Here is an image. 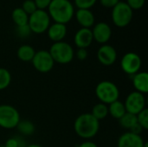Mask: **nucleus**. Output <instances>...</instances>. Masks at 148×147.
I'll list each match as a JSON object with an SVG mask.
<instances>
[{"instance_id":"nucleus-2","label":"nucleus","mask_w":148,"mask_h":147,"mask_svg":"<svg viewBox=\"0 0 148 147\" xmlns=\"http://www.w3.org/2000/svg\"><path fill=\"white\" fill-rule=\"evenodd\" d=\"M74 128L79 137L82 139H91L98 133L100 121L91 113H82L76 118Z\"/></svg>"},{"instance_id":"nucleus-4","label":"nucleus","mask_w":148,"mask_h":147,"mask_svg":"<svg viewBox=\"0 0 148 147\" xmlns=\"http://www.w3.org/2000/svg\"><path fill=\"white\" fill-rule=\"evenodd\" d=\"M49 52L54 62L59 64H68L74 59L75 56V52L72 46L64 41L54 42Z\"/></svg>"},{"instance_id":"nucleus-18","label":"nucleus","mask_w":148,"mask_h":147,"mask_svg":"<svg viewBox=\"0 0 148 147\" xmlns=\"http://www.w3.org/2000/svg\"><path fill=\"white\" fill-rule=\"evenodd\" d=\"M35 54H36V51H35L34 48L28 44L20 46L16 51V55H17L18 59L21 60L22 62H31Z\"/></svg>"},{"instance_id":"nucleus-37","label":"nucleus","mask_w":148,"mask_h":147,"mask_svg":"<svg viewBox=\"0 0 148 147\" xmlns=\"http://www.w3.org/2000/svg\"><path fill=\"white\" fill-rule=\"evenodd\" d=\"M0 147H4V146H0Z\"/></svg>"},{"instance_id":"nucleus-19","label":"nucleus","mask_w":148,"mask_h":147,"mask_svg":"<svg viewBox=\"0 0 148 147\" xmlns=\"http://www.w3.org/2000/svg\"><path fill=\"white\" fill-rule=\"evenodd\" d=\"M108 107V114H110L113 118L117 120H120L127 113L124 103L120 101L119 100L109 104Z\"/></svg>"},{"instance_id":"nucleus-24","label":"nucleus","mask_w":148,"mask_h":147,"mask_svg":"<svg viewBox=\"0 0 148 147\" xmlns=\"http://www.w3.org/2000/svg\"><path fill=\"white\" fill-rule=\"evenodd\" d=\"M11 81V75L10 71L4 68H0V90L7 88Z\"/></svg>"},{"instance_id":"nucleus-32","label":"nucleus","mask_w":148,"mask_h":147,"mask_svg":"<svg viewBox=\"0 0 148 147\" xmlns=\"http://www.w3.org/2000/svg\"><path fill=\"white\" fill-rule=\"evenodd\" d=\"M119 2L120 0H100V3L103 7L109 9H113Z\"/></svg>"},{"instance_id":"nucleus-13","label":"nucleus","mask_w":148,"mask_h":147,"mask_svg":"<svg viewBox=\"0 0 148 147\" xmlns=\"http://www.w3.org/2000/svg\"><path fill=\"white\" fill-rule=\"evenodd\" d=\"M93 34L91 29L81 28L78 29L74 37V42L78 49H87L93 42Z\"/></svg>"},{"instance_id":"nucleus-30","label":"nucleus","mask_w":148,"mask_h":147,"mask_svg":"<svg viewBox=\"0 0 148 147\" xmlns=\"http://www.w3.org/2000/svg\"><path fill=\"white\" fill-rule=\"evenodd\" d=\"M51 1L52 0H34L37 10H43L48 9Z\"/></svg>"},{"instance_id":"nucleus-12","label":"nucleus","mask_w":148,"mask_h":147,"mask_svg":"<svg viewBox=\"0 0 148 147\" xmlns=\"http://www.w3.org/2000/svg\"><path fill=\"white\" fill-rule=\"evenodd\" d=\"M92 30L93 39L101 44H106L111 38L112 36V29L105 22H100L94 25Z\"/></svg>"},{"instance_id":"nucleus-36","label":"nucleus","mask_w":148,"mask_h":147,"mask_svg":"<svg viewBox=\"0 0 148 147\" xmlns=\"http://www.w3.org/2000/svg\"><path fill=\"white\" fill-rule=\"evenodd\" d=\"M143 147H148V143L147 142H145V144H144V146Z\"/></svg>"},{"instance_id":"nucleus-22","label":"nucleus","mask_w":148,"mask_h":147,"mask_svg":"<svg viewBox=\"0 0 148 147\" xmlns=\"http://www.w3.org/2000/svg\"><path fill=\"white\" fill-rule=\"evenodd\" d=\"M120 124L121 126L125 128L130 130L133 126H134L138 122H137V117L135 114L130 113H126L120 120Z\"/></svg>"},{"instance_id":"nucleus-7","label":"nucleus","mask_w":148,"mask_h":147,"mask_svg":"<svg viewBox=\"0 0 148 147\" xmlns=\"http://www.w3.org/2000/svg\"><path fill=\"white\" fill-rule=\"evenodd\" d=\"M20 121V114L13 106L0 105V126L4 129L16 128Z\"/></svg>"},{"instance_id":"nucleus-26","label":"nucleus","mask_w":148,"mask_h":147,"mask_svg":"<svg viewBox=\"0 0 148 147\" xmlns=\"http://www.w3.org/2000/svg\"><path fill=\"white\" fill-rule=\"evenodd\" d=\"M21 8L29 16L31 15L32 13H34L37 10L36 5L34 0H25V1H23V3H22V7Z\"/></svg>"},{"instance_id":"nucleus-11","label":"nucleus","mask_w":148,"mask_h":147,"mask_svg":"<svg viewBox=\"0 0 148 147\" xmlns=\"http://www.w3.org/2000/svg\"><path fill=\"white\" fill-rule=\"evenodd\" d=\"M97 59L103 66H112L117 60L116 49L108 44H103L97 51Z\"/></svg>"},{"instance_id":"nucleus-21","label":"nucleus","mask_w":148,"mask_h":147,"mask_svg":"<svg viewBox=\"0 0 148 147\" xmlns=\"http://www.w3.org/2000/svg\"><path fill=\"white\" fill-rule=\"evenodd\" d=\"M97 120H102L108 115V105L101 102L95 104L93 107L92 112L90 113Z\"/></svg>"},{"instance_id":"nucleus-27","label":"nucleus","mask_w":148,"mask_h":147,"mask_svg":"<svg viewBox=\"0 0 148 147\" xmlns=\"http://www.w3.org/2000/svg\"><path fill=\"white\" fill-rule=\"evenodd\" d=\"M97 0H74L75 5L77 9H85L90 10L95 3Z\"/></svg>"},{"instance_id":"nucleus-10","label":"nucleus","mask_w":148,"mask_h":147,"mask_svg":"<svg viewBox=\"0 0 148 147\" xmlns=\"http://www.w3.org/2000/svg\"><path fill=\"white\" fill-rule=\"evenodd\" d=\"M124 106L127 113L137 115L146 108V99L144 94L137 91L130 93L126 99Z\"/></svg>"},{"instance_id":"nucleus-3","label":"nucleus","mask_w":148,"mask_h":147,"mask_svg":"<svg viewBox=\"0 0 148 147\" xmlns=\"http://www.w3.org/2000/svg\"><path fill=\"white\" fill-rule=\"evenodd\" d=\"M95 95L101 103L109 105L118 101L120 91L118 87L114 82L103 81L97 84L95 88Z\"/></svg>"},{"instance_id":"nucleus-8","label":"nucleus","mask_w":148,"mask_h":147,"mask_svg":"<svg viewBox=\"0 0 148 147\" xmlns=\"http://www.w3.org/2000/svg\"><path fill=\"white\" fill-rule=\"evenodd\" d=\"M31 62L35 69L42 74L50 72L55 65L53 58L47 50H39L36 52Z\"/></svg>"},{"instance_id":"nucleus-29","label":"nucleus","mask_w":148,"mask_h":147,"mask_svg":"<svg viewBox=\"0 0 148 147\" xmlns=\"http://www.w3.org/2000/svg\"><path fill=\"white\" fill-rule=\"evenodd\" d=\"M126 3L133 10H135L141 9L145 5L146 0H127Z\"/></svg>"},{"instance_id":"nucleus-25","label":"nucleus","mask_w":148,"mask_h":147,"mask_svg":"<svg viewBox=\"0 0 148 147\" xmlns=\"http://www.w3.org/2000/svg\"><path fill=\"white\" fill-rule=\"evenodd\" d=\"M137 122L142 127L143 130L148 129V109L145 108L140 112L137 115Z\"/></svg>"},{"instance_id":"nucleus-16","label":"nucleus","mask_w":148,"mask_h":147,"mask_svg":"<svg viewBox=\"0 0 148 147\" xmlns=\"http://www.w3.org/2000/svg\"><path fill=\"white\" fill-rule=\"evenodd\" d=\"M47 33L49 38L52 42H62L67 35V26L66 24L54 23L49 25V29H47Z\"/></svg>"},{"instance_id":"nucleus-5","label":"nucleus","mask_w":148,"mask_h":147,"mask_svg":"<svg viewBox=\"0 0 148 147\" xmlns=\"http://www.w3.org/2000/svg\"><path fill=\"white\" fill-rule=\"evenodd\" d=\"M112 21L118 28H125L131 23L134 16V10L126 2L120 1L112 9Z\"/></svg>"},{"instance_id":"nucleus-31","label":"nucleus","mask_w":148,"mask_h":147,"mask_svg":"<svg viewBox=\"0 0 148 147\" xmlns=\"http://www.w3.org/2000/svg\"><path fill=\"white\" fill-rule=\"evenodd\" d=\"M4 147H23L21 141L19 140V139H16V138H10L6 142Z\"/></svg>"},{"instance_id":"nucleus-15","label":"nucleus","mask_w":148,"mask_h":147,"mask_svg":"<svg viewBox=\"0 0 148 147\" xmlns=\"http://www.w3.org/2000/svg\"><path fill=\"white\" fill-rule=\"evenodd\" d=\"M74 16L82 28L90 29L93 27V25H95V15L90 10L78 9L76 11H75Z\"/></svg>"},{"instance_id":"nucleus-33","label":"nucleus","mask_w":148,"mask_h":147,"mask_svg":"<svg viewBox=\"0 0 148 147\" xmlns=\"http://www.w3.org/2000/svg\"><path fill=\"white\" fill-rule=\"evenodd\" d=\"M75 55H76V57H77L78 60L84 61V60L87 59L88 54L87 49H78V50L76 51Z\"/></svg>"},{"instance_id":"nucleus-23","label":"nucleus","mask_w":148,"mask_h":147,"mask_svg":"<svg viewBox=\"0 0 148 147\" xmlns=\"http://www.w3.org/2000/svg\"><path fill=\"white\" fill-rule=\"evenodd\" d=\"M17 130L23 135L29 136L34 133L35 132V126L32 122L29 120H23L19 121V123L16 126Z\"/></svg>"},{"instance_id":"nucleus-14","label":"nucleus","mask_w":148,"mask_h":147,"mask_svg":"<svg viewBox=\"0 0 148 147\" xmlns=\"http://www.w3.org/2000/svg\"><path fill=\"white\" fill-rule=\"evenodd\" d=\"M145 141L140 135L128 132L119 138L117 147H143Z\"/></svg>"},{"instance_id":"nucleus-34","label":"nucleus","mask_w":148,"mask_h":147,"mask_svg":"<svg viewBox=\"0 0 148 147\" xmlns=\"http://www.w3.org/2000/svg\"><path fill=\"white\" fill-rule=\"evenodd\" d=\"M78 147H98L97 145L92 141H85L83 143H82L81 145H79Z\"/></svg>"},{"instance_id":"nucleus-1","label":"nucleus","mask_w":148,"mask_h":147,"mask_svg":"<svg viewBox=\"0 0 148 147\" xmlns=\"http://www.w3.org/2000/svg\"><path fill=\"white\" fill-rule=\"evenodd\" d=\"M47 12L55 23L66 24L74 16L75 7L69 0H52Z\"/></svg>"},{"instance_id":"nucleus-35","label":"nucleus","mask_w":148,"mask_h":147,"mask_svg":"<svg viewBox=\"0 0 148 147\" xmlns=\"http://www.w3.org/2000/svg\"><path fill=\"white\" fill-rule=\"evenodd\" d=\"M25 147H42L40 145H37V144H32V145H29V146H27Z\"/></svg>"},{"instance_id":"nucleus-6","label":"nucleus","mask_w":148,"mask_h":147,"mask_svg":"<svg viewBox=\"0 0 148 147\" xmlns=\"http://www.w3.org/2000/svg\"><path fill=\"white\" fill-rule=\"evenodd\" d=\"M50 17L46 10H36L34 13L29 16L28 25L31 33L42 34L47 31L50 25Z\"/></svg>"},{"instance_id":"nucleus-17","label":"nucleus","mask_w":148,"mask_h":147,"mask_svg":"<svg viewBox=\"0 0 148 147\" xmlns=\"http://www.w3.org/2000/svg\"><path fill=\"white\" fill-rule=\"evenodd\" d=\"M133 85L135 90L143 94L148 93V74L147 72H138L133 76Z\"/></svg>"},{"instance_id":"nucleus-28","label":"nucleus","mask_w":148,"mask_h":147,"mask_svg":"<svg viewBox=\"0 0 148 147\" xmlns=\"http://www.w3.org/2000/svg\"><path fill=\"white\" fill-rule=\"evenodd\" d=\"M16 34L18 36L22 37V38H25V37H28L30 33H31V30L29 27L28 24L26 25H23V26H18L16 28Z\"/></svg>"},{"instance_id":"nucleus-20","label":"nucleus","mask_w":148,"mask_h":147,"mask_svg":"<svg viewBox=\"0 0 148 147\" xmlns=\"http://www.w3.org/2000/svg\"><path fill=\"white\" fill-rule=\"evenodd\" d=\"M11 18H12L14 23L16 25V27H18V26H23V25L28 24L29 15H27L21 7H18V8H15L12 10Z\"/></svg>"},{"instance_id":"nucleus-9","label":"nucleus","mask_w":148,"mask_h":147,"mask_svg":"<svg viewBox=\"0 0 148 147\" xmlns=\"http://www.w3.org/2000/svg\"><path fill=\"white\" fill-rule=\"evenodd\" d=\"M141 64L142 61L140 56L134 52H128L125 54L121 61V67L122 70L129 75H134L140 72Z\"/></svg>"}]
</instances>
